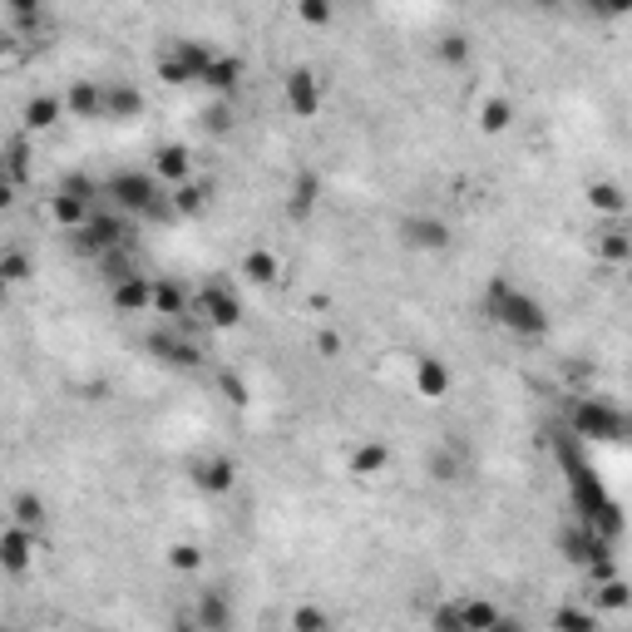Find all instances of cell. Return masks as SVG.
<instances>
[{"mask_svg":"<svg viewBox=\"0 0 632 632\" xmlns=\"http://www.w3.org/2000/svg\"><path fill=\"white\" fill-rule=\"evenodd\" d=\"M65 109H69L75 119H100V114H104V90H100V84H90V79L69 84Z\"/></svg>","mask_w":632,"mask_h":632,"instance_id":"12","label":"cell"},{"mask_svg":"<svg viewBox=\"0 0 632 632\" xmlns=\"http://www.w3.org/2000/svg\"><path fill=\"white\" fill-rule=\"evenodd\" d=\"M5 10H16V16H26V20H40V0H0Z\"/></svg>","mask_w":632,"mask_h":632,"instance_id":"30","label":"cell"},{"mask_svg":"<svg viewBox=\"0 0 632 632\" xmlns=\"http://www.w3.org/2000/svg\"><path fill=\"white\" fill-rule=\"evenodd\" d=\"M10 193H16V184H10V178H0V208H10V203H16Z\"/></svg>","mask_w":632,"mask_h":632,"instance_id":"37","label":"cell"},{"mask_svg":"<svg viewBox=\"0 0 632 632\" xmlns=\"http://www.w3.org/2000/svg\"><path fill=\"white\" fill-rule=\"evenodd\" d=\"M203 203H208V188L203 184H174V193H168V213L174 217H193V213H203Z\"/></svg>","mask_w":632,"mask_h":632,"instance_id":"19","label":"cell"},{"mask_svg":"<svg viewBox=\"0 0 632 632\" xmlns=\"http://www.w3.org/2000/svg\"><path fill=\"white\" fill-rule=\"evenodd\" d=\"M114 198L124 213H168V198H163V184L153 178V168H124V174H114Z\"/></svg>","mask_w":632,"mask_h":632,"instance_id":"2","label":"cell"},{"mask_svg":"<svg viewBox=\"0 0 632 632\" xmlns=\"http://www.w3.org/2000/svg\"><path fill=\"white\" fill-rule=\"evenodd\" d=\"M0 277H5L10 287L30 282V277H35V262H30V252H20V248H5V252H0Z\"/></svg>","mask_w":632,"mask_h":632,"instance_id":"21","label":"cell"},{"mask_svg":"<svg viewBox=\"0 0 632 632\" xmlns=\"http://www.w3.org/2000/svg\"><path fill=\"white\" fill-rule=\"evenodd\" d=\"M490 311L500 316V326H509L514 336H543L549 332V311H543L529 291H519L514 282L490 287Z\"/></svg>","mask_w":632,"mask_h":632,"instance_id":"1","label":"cell"},{"mask_svg":"<svg viewBox=\"0 0 632 632\" xmlns=\"http://www.w3.org/2000/svg\"><path fill=\"white\" fill-rule=\"evenodd\" d=\"M242 277H248V282H258V287H272L277 277H282V258H277V252H267V248H252L248 258H242Z\"/></svg>","mask_w":632,"mask_h":632,"instance_id":"14","label":"cell"},{"mask_svg":"<svg viewBox=\"0 0 632 632\" xmlns=\"http://www.w3.org/2000/svg\"><path fill=\"white\" fill-rule=\"evenodd\" d=\"M153 351L168 356V361H178V366H193V346L178 342V336H153Z\"/></svg>","mask_w":632,"mask_h":632,"instance_id":"25","label":"cell"},{"mask_svg":"<svg viewBox=\"0 0 632 632\" xmlns=\"http://www.w3.org/2000/svg\"><path fill=\"white\" fill-rule=\"evenodd\" d=\"M385 465H391V445H381V440H366L351 449V474H361V479L385 474Z\"/></svg>","mask_w":632,"mask_h":632,"instance_id":"13","label":"cell"},{"mask_svg":"<svg viewBox=\"0 0 632 632\" xmlns=\"http://www.w3.org/2000/svg\"><path fill=\"white\" fill-rule=\"evenodd\" d=\"M50 213H55L59 227H69V233H75L79 223H90V184H84V178H69V184L50 198Z\"/></svg>","mask_w":632,"mask_h":632,"instance_id":"5","label":"cell"},{"mask_svg":"<svg viewBox=\"0 0 632 632\" xmlns=\"http://www.w3.org/2000/svg\"><path fill=\"white\" fill-rule=\"evenodd\" d=\"M321 623H326V617L316 613V607H301V613H297V627H321Z\"/></svg>","mask_w":632,"mask_h":632,"instance_id":"36","label":"cell"},{"mask_svg":"<svg viewBox=\"0 0 632 632\" xmlns=\"http://www.w3.org/2000/svg\"><path fill=\"white\" fill-rule=\"evenodd\" d=\"M10 297V282H5V277H0V301H5Z\"/></svg>","mask_w":632,"mask_h":632,"instance_id":"38","label":"cell"},{"mask_svg":"<svg viewBox=\"0 0 632 632\" xmlns=\"http://www.w3.org/2000/svg\"><path fill=\"white\" fill-rule=\"evenodd\" d=\"M416 385H420V395H430V400L449 395V366H445L440 356H420V366H416Z\"/></svg>","mask_w":632,"mask_h":632,"instance_id":"15","label":"cell"},{"mask_svg":"<svg viewBox=\"0 0 632 632\" xmlns=\"http://www.w3.org/2000/svg\"><path fill=\"white\" fill-rule=\"evenodd\" d=\"M59 119H65V100H55V94H35L26 104V129H55Z\"/></svg>","mask_w":632,"mask_h":632,"instance_id":"18","label":"cell"},{"mask_svg":"<svg viewBox=\"0 0 632 632\" xmlns=\"http://www.w3.org/2000/svg\"><path fill=\"white\" fill-rule=\"evenodd\" d=\"M282 94H287V109L297 119H311L316 109H321V84H316L311 69H291V75L282 79Z\"/></svg>","mask_w":632,"mask_h":632,"instance_id":"6","label":"cell"},{"mask_svg":"<svg viewBox=\"0 0 632 632\" xmlns=\"http://www.w3.org/2000/svg\"><path fill=\"white\" fill-rule=\"evenodd\" d=\"M30 564H35V533L10 524L0 533V568H5V574H26Z\"/></svg>","mask_w":632,"mask_h":632,"instance_id":"8","label":"cell"},{"mask_svg":"<svg viewBox=\"0 0 632 632\" xmlns=\"http://www.w3.org/2000/svg\"><path fill=\"white\" fill-rule=\"evenodd\" d=\"M430 469L440 474V479H455V459L449 455H430Z\"/></svg>","mask_w":632,"mask_h":632,"instance_id":"33","label":"cell"},{"mask_svg":"<svg viewBox=\"0 0 632 632\" xmlns=\"http://www.w3.org/2000/svg\"><path fill=\"white\" fill-rule=\"evenodd\" d=\"M455 623L459 627H494V623H500V613H494V607H484V603H469L465 613H455Z\"/></svg>","mask_w":632,"mask_h":632,"instance_id":"26","label":"cell"},{"mask_svg":"<svg viewBox=\"0 0 632 632\" xmlns=\"http://www.w3.org/2000/svg\"><path fill=\"white\" fill-rule=\"evenodd\" d=\"M603 252H607V258H613V262H623V258H627V237H623V233H607Z\"/></svg>","mask_w":632,"mask_h":632,"instance_id":"32","label":"cell"},{"mask_svg":"<svg viewBox=\"0 0 632 632\" xmlns=\"http://www.w3.org/2000/svg\"><path fill=\"white\" fill-rule=\"evenodd\" d=\"M593 208L623 213V188H617V184H598V188H593Z\"/></svg>","mask_w":632,"mask_h":632,"instance_id":"27","label":"cell"},{"mask_svg":"<svg viewBox=\"0 0 632 632\" xmlns=\"http://www.w3.org/2000/svg\"><path fill=\"white\" fill-rule=\"evenodd\" d=\"M198 564H203L198 549H188V543H184V549H174V568H184V574H188V568H198Z\"/></svg>","mask_w":632,"mask_h":632,"instance_id":"31","label":"cell"},{"mask_svg":"<svg viewBox=\"0 0 632 632\" xmlns=\"http://www.w3.org/2000/svg\"><path fill=\"white\" fill-rule=\"evenodd\" d=\"M400 242H406V248H416V252H440L445 242H449V227L440 223V217L420 213V217H406V223H400Z\"/></svg>","mask_w":632,"mask_h":632,"instance_id":"7","label":"cell"},{"mask_svg":"<svg viewBox=\"0 0 632 632\" xmlns=\"http://www.w3.org/2000/svg\"><path fill=\"white\" fill-rule=\"evenodd\" d=\"M104 114H114V119H139V114H143V94L133 90V84H114V90H104Z\"/></svg>","mask_w":632,"mask_h":632,"instance_id":"17","label":"cell"},{"mask_svg":"<svg viewBox=\"0 0 632 632\" xmlns=\"http://www.w3.org/2000/svg\"><path fill=\"white\" fill-rule=\"evenodd\" d=\"M188 174H193V153L184 149V143H163V149L153 153V178L158 184H184Z\"/></svg>","mask_w":632,"mask_h":632,"instance_id":"9","label":"cell"},{"mask_svg":"<svg viewBox=\"0 0 632 632\" xmlns=\"http://www.w3.org/2000/svg\"><path fill=\"white\" fill-rule=\"evenodd\" d=\"M593 5H598L603 16H627V10H632V0H593Z\"/></svg>","mask_w":632,"mask_h":632,"instance_id":"34","label":"cell"},{"mask_svg":"<svg viewBox=\"0 0 632 632\" xmlns=\"http://www.w3.org/2000/svg\"><path fill=\"white\" fill-rule=\"evenodd\" d=\"M623 410H613L607 400H578L574 406V430L588 440H623Z\"/></svg>","mask_w":632,"mask_h":632,"instance_id":"3","label":"cell"},{"mask_svg":"<svg viewBox=\"0 0 632 632\" xmlns=\"http://www.w3.org/2000/svg\"><path fill=\"white\" fill-rule=\"evenodd\" d=\"M297 16L307 20V26H326V20H332V0H301Z\"/></svg>","mask_w":632,"mask_h":632,"instance_id":"28","label":"cell"},{"mask_svg":"<svg viewBox=\"0 0 632 632\" xmlns=\"http://www.w3.org/2000/svg\"><path fill=\"white\" fill-rule=\"evenodd\" d=\"M193 479H198V490L203 494H227L237 484V465L227 455H217V459H203L198 469H193Z\"/></svg>","mask_w":632,"mask_h":632,"instance_id":"10","label":"cell"},{"mask_svg":"<svg viewBox=\"0 0 632 632\" xmlns=\"http://www.w3.org/2000/svg\"><path fill=\"white\" fill-rule=\"evenodd\" d=\"M10 514H16V524L20 529H40L45 524V500H40V494H16V504H10Z\"/></svg>","mask_w":632,"mask_h":632,"instance_id":"22","label":"cell"},{"mask_svg":"<svg viewBox=\"0 0 632 632\" xmlns=\"http://www.w3.org/2000/svg\"><path fill=\"white\" fill-rule=\"evenodd\" d=\"M237 79H242V65H237V59H233V55H213L198 84H208V90H217V94H233Z\"/></svg>","mask_w":632,"mask_h":632,"instance_id":"16","label":"cell"},{"mask_svg":"<svg viewBox=\"0 0 632 632\" xmlns=\"http://www.w3.org/2000/svg\"><path fill=\"white\" fill-rule=\"evenodd\" d=\"M193 307H198V316L208 326H217V332H227V326L242 321V297L233 287H223V282H208L198 297H193Z\"/></svg>","mask_w":632,"mask_h":632,"instance_id":"4","label":"cell"},{"mask_svg":"<svg viewBox=\"0 0 632 632\" xmlns=\"http://www.w3.org/2000/svg\"><path fill=\"white\" fill-rule=\"evenodd\" d=\"M149 291H153L149 277L124 272V277H114V307L119 311H149Z\"/></svg>","mask_w":632,"mask_h":632,"instance_id":"11","label":"cell"},{"mask_svg":"<svg viewBox=\"0 0 632 632\" xmlns=\"http://www.w3.org/2000/svg\"><path fill=\"white\" fill-rule=\"evenodd\" d=\"M316 351H321V356H336V351H342V342H336L332 332H321V336H316Z\"/></svg>","mask_w":632,"mask_h":632,"instance_id":"35","label":"cell"},{"mask_svg":"<svg viewBox=\"0 0 632 632\" xmlns=\"http://www.w3.org/2000/svg\"><path fill=\"white\" fill-rule=\"evenodd\" d=\"M509 124H514V104H509V100H484V109H479V129H484V133H504Z\"/></svg>","mask_w":632,"mask_h":632,"instance_id":"23","label":"cell"},{"mask_svg":"<svg viewBox=\"0 0 632 632\" xmlns=\"http://www.w3.org/2000/svg\"><path fill=\"white\" fill-rule=\"evenodd\" d=\"M158 75H163V84H188V69H184V59H178V55L158 59Z\"/></svg>","mask_w":632,"mask_h":632,"instance_id":"29","label":"cell"},{"mask_svg":"<svg viewBox=\"0 0 632 632\" xmlns=\"http://www.w3.org/2000/svg\"><path fill=\"white\" fill-rule=\"evenodd\" d=\"M184 307H188V297L178 291L174 282H153V291H149V311H158V316H184Z\"/></svg>","mask_w":632,"mask_h":632,"instance_id":"20","label":"cell"},{"mask_svg":"<svg viewBox=\"0 0 632 632\" xmlns=\"http://www.w3.org/2000/svg\"><path fill=\"white\" fill-rule=\"evenodd\" d=\"M435 50H440V59H445V65H465V59L474 55V45L465 40V35H445V40L435 45Z\"/></svg>","mask_w":632,"mask_h":632,"instance_id":"24","label":"cell"}]
</instances>
